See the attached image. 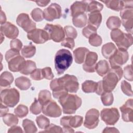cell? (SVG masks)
Masks as SVG:
<instances>
[{
    "label": "cell",
    "instance_id": "f546056e",
    "mask_svg": "<svg viewBox=\"0 0 133 133\" xmlns=\"http://www.w3.org/2000/svg\"><path fill=\"white\" fill-rule=\"evenodd\" d=\"M97 88L98 82L91 80H86L82 85V89L85 93L96 92Z\"/></svg>",
    "mask_w": 133,
    "mask_h": 133
},
{
    "label": "cell",
    "instance_id": "ba28073f",
    "mask_svg": "<svg viewBox=\"0 0 133 133\" xmlns=\"http://www.w3.org/2000/svg\"><path fill=\"white\" fill-rule=\"evenodd\" d=\"M129 59V54L127 50L117 49L110 57L109 62L111 68L121 66L126 63Z\"/></svg>",
    "mask_w": 133,
    "mask_h": 133
},
{
    "label": "cell",
    "instance_id": "7dc6e473",
    "mask_svg": "<svg viewBox=\"0 0 133 133\" xmlns=\"http://www.w3.org/2000/svg\"><path fill=\"white\" fill-rule=\"evenodd\" d=\"M97 29L95 27L88 24L82 30L83 35L86 38H89L94 34L97 33Z\"/></svg>",
    "mask_w": 133,
    "mask_h": 133
},
{
    "label": "cell",
    "instance_id": "30bf717a",
    "mask_svg": "<svg viewBox=\"0 0 133 133\" xmlns=\"http://www.w3.org/2000/svg\"><path fill=\"white\" fill-rule=\"evenodd\" d=\"M99 112L96 109L89 110L86 115L84 126L89 129L96 128L99 122Z\"/></svg>",
    "mask_w": 133,
    "mask_h": 133
},
{
    "label": "cell",
    "instance_id": "8992f818",
    "mask_svg": "<svg viewBox=\"0 0 133 133\" xmlns=\"http://www.w3.org/2000/svg\"><path fill=\"white\" fill-rule=\"evenodd\" d=\"M48 34L49 39L59 43L64 39L65 33L63 28L59 24H47L44 29Z\"/></svg>",
    "mask_w": 133,
    "mask_h": 133
},
{
    "label": "cell",
    "instance_id": "ffe728a7",
    "mask_svg": "<svg viewBox=\"0 0 133 133\" xmlns=\"http://www.w3.org/2000/svg\"><path fill=\"white\" fill-rule=\"evenodd\" d=\"M88 1H76L70 7L71 16L74 17L86 11Z\"/></svg>",
    "mask_w": 133,
    "mask_h": 133
},
{
    "label": "cell",
    "instance_id": "7a4b0ae2",
    "mask_svg": "<svg viewBox=\"0 0 133 133\" xmlns=\"http://www.w3.org/2000/svg\"><path fill=\"white\" fill-rule=\"evenodd\" d=\"M72 61V55L69 50L65 49L59 50L55 57V66L57 74H63L70 66Z\"/></svg>",
    "mask_w": 133,
    "mask_h": 133
},
{
    "label": "cell",
    "instance_id": "7bdbcfd3",
    "mask_svg": "<svg viewBox=\"0 0 133 133\" xmlns=\"http://www.w3.org/2000/svg\"><path fill=\"white\" fill-rule=\"evenodd\" d=\"M30 111L31 113L34 115L39 114L42 111V105L39 102L38 99H35L34 101L32 103L30 107Z\"/></svg>",
    "mask_w": 133,
    "mask_h": 133
},
{
    "label": "cell",
    "instance_id": "603a6c76",
    "mask_svg": "<svg viewBox=\"0 0 133 133\" xmlns=\"http://www.w3.org/2000/svg\"><path fill=\"white\" fill-rule=\"evenodd\" d=\"M88 23L96 29H98L102 21V15L100 12H92L88 15Z\"/></svg>",
    "mask_w": 133,
    "mask_h": 133
},
{
    "label": "cell",
    "instance_id": "816d5d0a",
    "mask_svg": "<svg viewBox=\"0 0 133 133\" xmlns=\"http://www.w3.org/2000/svg\"><path fill=\"white\" fill-rule=\"evenodd\" d=\"M20 55V52L19 51L15 49H12L11 48L10 49L8 50L5 54V59L8 62L10 60H11V59L19 56Z\"/></svg>",
    "mask_w": 133,
    "mask_h": 133
},
{
    "label": "cell",
    "instance_id": "d6986e66",
    "mask_svg": "<svg viewBox=\"0 0 133 133\" xmlns=\"http://www.w3.org/2000/svg\"><path fill=\"white\" fill-rule=\"evenodd\" d=\"M1 32L8 38L16 39L19 35V30L14 24L6 22L1 25Z\"/></svg>",
    "mask_w": 133,
    "mask_h": 133
},
{
    "label": "cell",
    "instance_id": "9c48e42d",
    "mask_svg": "<svg viewBox=\"0 0 133 133\" xmlns=\"http://www.w3.org/2000/svg\"><path fill=\"white\" fill-rule=\"evenodd\" d=\"M63 86L68 92H76L79 89V83L76 76L73 75L65 74L59 78Z\"/></svg>",
    "mask_w": 133,
    "mask_h": 133
},
{
    "label": "cell",
    "instance_id": "7402d4cb",
    "mask_svg": "<svg viewBox=\"0 0 133 133\" xmlns=\"http://www.w3.org/2000/svg\"><path fill=\"white\" fill-rule=\"evenodd\" d=\"M89 51L86 47H78L73 50V55L75 61L77 64H82L84 62L86 55Z\"/></svg>",
    "mask_w": 133,
    "mask_h": 133
},
{
    "label": "cell",
    "instance_id": "680465c9",
    "mask_svg": "<svg viewBox=\"0 0 133 133\" xmlns=\"http://www.w3.org/2000/svg\"><path fill=\"white\" fill-rule=\"evenodd\" d=\"M8 111H9V109L7 107V106L1 103V116L3 117L4 115H5L7 113Z\"/></svg>",
    "mask_w": 133,
    "mask_h": 133
},
{
    "label": "cell",
    "instance_id": "277c9868",
    "mask_svg": "<svg viewBox=\"0 0 133 133\" xmlns=\"http://www.w3.org/2000/svg\"><path fill=\"white\" fill-rule=\"evenodd\" d=\"M111 37L119 49L125 50L131 46L133 42L132 34L125 33L118 29L112 30Z\"/></svg>",
    "mask_w": 133,
    "mask_h": 133
},
{
    "label": "cell",
    "instance_id": "d4e9b609",
    "mask_svg": "<svg viewBox=\"0 0 133 133\" xmlns=\"http://www.w3.org/2000/svg\"><path fill=\"white\" fill-rule=\"evenodd\" d=\"M110 66L107 61L105 60H100L96 63L95 71L100 76H104L109 71Z\"/></svg>",
    "mask_w": 133,
    "mask_h": 133
},
{
    "label": "cell",
    "instance_id": "e0dca14e",
    "mask_svg": "<svg viewBox=\"0 0 133 133\" xmlns=\"http://www.w3.org/2000/svg\"><path fill=\"white\" fill-rule=\"evenodd\" d=\"M50 87L52 91L53 96L56 99H58L68 94V91L63 86L59 78L52 80L50 83Z\"/></svg>",
    "mask_w": 133,
    "mask_h": 133
},
{
    "label": "cell",
    "instance_id": "db71d44e",
    "mask_svg": "<svg viewBox=\"0 0 133 133\" xmlns=\"http://www.w3.org/2000/svg\"><path fill=\"white\" fill-rule=\"evenodd\" d=\"M61 44L62 46L69 48L71 49H73L75 46V42L74 39L66 37L61 42Z\"/></svg>",
    "mask_w": 133,
    "mask_h": 133
},
{
    "label": "cell",
    "instance_id": "2e32d148",
    "mask_svg": "<svg viewBox=\"0 0 133 133\" xmlns=\"http://www.w3.org/2000/svg\"><path fill=\"white\" fill-rule=\"evenodd\" d=\"M98 60V55L95 52L89 51L86 55L84 63L83 65L84 70L88 73L95 72L96 62Z\"/></svg>",
    "mask_w": 133,
    "mask_h": 133
},
{
    "label": "cell",
    "instance_id": "836d02e7",
    "mask_svg": "<svg viewBox=\"0 0 133 133\" xmlns=\"http://www.w3.org/2000/svg\"><path fill=\"white\" fill-rule=\"evenodd\" d=\"M22 126L24 132L26 133H34L37 130L34 123L32 121L27 118L23 121Z\"/></svg>",
    "mask_w": 133,
    "mask_h": 133
},
{
    "label": "cell",
    "instance_id": "7c38bea8",
    "mask_svg": "<svg viewBox=\"0 0 133 133\" xmlns=\"http://www.w3.org/2000/svg\"><path fill=\"white\" fill-rule=\"evenodd\" d=\"M27 37L29 39L37 44H43L50 39L48 33L45 30L40 29H35L28 32Z\"/></svg>",
    "mask_w": 133,
    "mask_h": 133
},
{
    "label": "cell",
    "instance_id": "d6a6232c",
    "mask_svg": "<svg viewBox=\"0 0 133 133\" xmlns=\"http://www.w3.org/2000/svg\"><path fill=\"white\" fill-rule=\"evenodd\" d=\"M103 8V5L99 2L95 1H88L86 12H100Z\"/></svg>",
    "mask_w": 133,
    "mask_h": 133
},
{
    "label": "cell",
    "instance_id": "74e56055",
    "mask_svg": "<svg viewBox=\"0 0 133 133\" xmlns=\"http://www.w3.org/2000/svg\"><path fill=\"white\" fill-rule=\"evenodd\" d=\"M101 100L105 106H110L113 103L114 98L111 92H104L101 95Z\"/></svg>",
    "mask_w": 133,
    "mask_h": 133
},
{
    "label": "cell",
    "instance_id": "1f68e13d",
    "mask_svg": "<svg viewBox=\"0 0 133 133\" xmlns=\"http://www.w3.org/2000/svg\"><path fill=\"white\" fill-rule=\"evenodd\" d=\"M121 24V20L117 16H110L106 22L107 26L111 30L119 28Z\"/></svg>",
    "mask_w": 133,
    "mask_h": 133
},
{
    "label": "cell",
    "instance_id": "94428289",
    "mask_svg": "<svg viewBox=\"0 0 133 133\" xmlns=\"http://www.w3.org/2000/svg\"><path fill=\"white\" fill-rule=\"evenodd\" d=\"M37 5L41 7H45L47 6L50 1H34Z\"/></svg>",
    "mask_w": 133,
    "mask_h": 133
},
{
    "label": "cell",
    "instance_id": "8fae6325",
    "mask_svg": "<svg viewBox=\"0 0 133 133\" xmlns=\"http://www.w3.org/2000/svg\"><path fill=\"white\" fill-rule=\"evenodd\" d=\"M44 19L48 21L59 19L62 16L61 6L57 3H52L43 11Z\"/></svg>",
    "mask_w": 133,
    "mask_h": 133
},
{
    "label": "cell",
    "instance_id": "b9f144b4",
    "mask_svg": "<svg viewBox=\"0 0 133 133\" xmlns=\"http://www.w3.org/2000/svg\"><path fill=\"white\" fill-rule=\"evenodd\" d=\"M31 16L32 19L36 22H40L43 20L44 12L42 9L38 8H34L31 13Z\"/></svg>",
    "mask_w": 133,
    "mask_h": 133
},
{
    "label": "cell",
    "instance_id": "f1b7e54d",
    "mask_svg": "<svg viewBox=\"0 0 133 133\" xmlns=\"http://www.w3.org/2000/svg\"><path fill=\"white\" fill-rule=\"evenodd\" d=\"M36 69V66L35 62L32 60H26L23 63L20 72L21 74L28 75L31 74Z\"/></svg>",
    "mask_w": 133,
    "mask_h": 133
},
{
    "label": "cell",
    "instance_id": "cb8c5ba5",
    "mask_svg": "<svg viewBox=\"0 0 133 133\" xmlns=\"http://www.w3.org/2000/svg\"><path fill=\"white\" fill-rule=\"evenodd\" d=\"M12 74L8 71L3 72L0 76V86L1 87L9 88L14 81Z\"/></svg>",
    "mask_w": 133,
    "mask_h": 133
},
{
    "label": "cell",
    "instance_id": "9a60e30c",
    "mask_svg": "<svg viewBox=\"0 0 133 133\" xmlns=\"http://www.w3.org/2000/svg\"><path fill=\"white\" fill-rule=\"evenodd\" d=\"M83 122V118L79 115L64 116L60 119V124L63 128H77Z\"/></svg>",
    "mask_w": 133,
    "mask_h": 133
},
{
    "label": "cell",
    "instance_id": "681fc988",
    "mask_svg": "<svg viewBox=\"0 0 133 133\" xmlns=\"http://www.w3.org/2000/svg\"><path fill=\"white\" fill-rule=\"evenodd\" d=\"M121 23L123 26L125 28L126 31L128 33L132 34V27H133V19L121 20Z\"/></svg>",
    "mask_w": 133,
    "mask_h": 133
},
{
    "label": "cell",
    "instance_id": "91938a15",
    "mask_svg": "<svg viewBox=\"0 0 133 133\" xmlns=\"http://www.w3.org/2000/svg\"><path fill=\"white\" fill-rule=\"evenodd\" d=\"M119 130L115 127H107L102 131V132H119Z\"/></svg>",
    "mask_w": 133,
    "mask_h": 133
},
{
    "label": "cell",
    "instance_id": "f6af8a7d",
    "mask_svg": "<svg viewBox=\"0 0 133 133\" xmlns=\"http://www.w3.org/2000/svg\"><path fill=\"white\" fill-rule=\"evenodd\" d=\"M121 90L123 92L128 96H132V90L131 88V85L126 82V81L124 80L122 81L121 83Z\"/></svg>",
    "mask_w": 133,
    "mask_h": 133
},
{
    "label": "cell",
    "instance_id": "4dcf8cb0",
    "mask_svg": "<svg viewBox=\"0 0 133 133\" xmlns=\"http://www.w3.org/2000/svg\"><path fill=\"white\" fill-rule=\"evenodd\" d=\"M73 24L77 28H83L85 26L87 22V15L85 13H83L77 15L72 19Z\"/></svg>",
    "mask_w": 133,
    "mask_h": 133
},
{
    "label": "cell",
    "instance_id": "e575fe53",
    "mask_svg": "<svg viewBox=\"0 0 133 133\" xmlns=\"http://www.w3.org/2000/svg\"><path fill=\"white\" fill-rule=\"evenodd\" d=\"M4 123L8 126H12L18 124L19 120L17 116L11 113H7L3 117Z\"/></svg>",
    "mask_w": 133,
    "mask_h": 133
},
{
    "label": "cell",
    "instance_id": "ab89813d",
    "mask_svg": "<svg viewBox=\"0 0 133 133\" xmlns=\"http://www.w3.org/2000/svg\"><path fill=\"white\" fill-rule=\"evenodd\" d=\"M122 20L133 19V7H125L120 11Z\"/></svg>",
    "mask_w": 133,
    "mask_h": 133
},
{
    "label": "cell",
    "instance_id": "f5cc1de1",
    "mask_svg": "<svg viewBox=\"0 0 133 133\" xmlns=\"http://www.w3.org/2000/svg\"><path fill=\"white\" fill-rule=\"evenodd\" d=\"M31 78L35 81H39L44 78L42 69H36L30 75Z\"/></svg>",
    "mask_w": 133,
    "mask_h": 133
},
{
    "label": "cell",
    "instance_id": "bcb514c9",
    "mask_svg": "<svg viewBox=\"0 0 133 133\" xmlns=\"http://www.w3.org/2000/svg\"><path fill=\"white\" fill-rule=\"evenodd\" d=\"M64 33L67 37L74 39L77 36V32L76 29L72 26H65L64 28Z\"/></svg>",
    "mask_w": 133,
    "mask_h": 133
},
{
    "label": "cell",
    "instance_id": "f35d334b",
    "mask_svg": "<svg viewBox=\"0 0 133 133\" xmlns=\"http://www.w3.org/2000/svg\"><path fill=\"white\" fill-rule=\"evenodd\" d=\"M36 122L38 127L42 129H46L50 125L49 119L43 115H40L39 116H37L36 118Z\"/></svg>",
    "mask_w": 133,
    "mask_h": 133
},
{
    "label": "cell",
    "instance_id": "11a10c76",
    "mask_svg": "<svg viewBox=\"0 0 133 133\" xmlns=\"http://www.w3.org/2000/svg\"><path fill=\"white\" fill-rule=\"evenodd\" d=\"M22 43L19 39H14L10 41V46L12 49H15L18 51L21 50L22 47Z\"/></svg>",
    "mask_w": 133,
    "mask_h": 133
},
{
    "label": "cell",
    "instance_id": "484cf974",
    "mask_svg": "<svg viewBox=\"0 0 133 133\" xmlns=\"http://www.w3.org/2000/svg\"><path fill=\"white\" fill-rule=\"evenodd\" d=\"M15 83L17 87L22 90L28 89L31 85L30 79L25 76H20L17 78Z\"/></svg>",
    "mask_w": 133,
    "mask_h": 133
},
{
    "label": "cell",
    "instance_id": "83f0119b",
    "mask_svg": "<svg viewBox=\"0 0 133 133\" xmlns=\"http://www.w3.org/2000/svg\"><path fill=\"white\" fill-rule=\"evenodd\" d=\"M105 4L106 6L109 8L115 10L121 11L123 8H124V3L123 1H116V0H107L102 1Z\"/></svg>",
    "mask_w": 133,
    "mask_h": 133
},
{
    "label": "cell",
    "instance_id": "3957f363",
    "mask_svg": "<svg viewBox=\"0 0 133 133\" xmlns=\"http://www.w3.org/2000/svg\"><path fill=\"white\" fill-rule=\"evenodd\" d=\"M58 101L62 108L63 113L68 114L75 113L82 103L80 97L76 95L68 94L58 99Z\"/></svg>",
    "mask_w": 133,
    "mask_h": 133
},
{
    "label": "cell",
    "instance_id": "d590c367",
    "mask_svg": "<svg viewBox=\"0 0 133 133\" xmlns=\"http://www.w3.org/2000/svg\"><path fill=\"white\" fill-rule=\"evenodd\" d=\"M36 52V47L31 44L24 46L21 49L22 56L24 58H31L34 56Z\"/></svg>",
    "mask_w": 133,
    "mask_h": 133
},
{
    "label": "cell",
    "instance_id": "44dd1931",
    "mask_svg": "<svg viewBox=\"0 0 133 133\" xmlns=\"http://www.w3.org/2000/svg\"><path fill=\"white\" fill-rule=\"evenodd\" d=\"M25 61L24 58L21 56L20 55L18 56L8 62V66L10 71L16 72L20 71V69L23 64Z\"/></svg>",
    "mask_w": 133,
    "mask_h": 133
},
{
    "label": "cell",
    "instance_id": "52a82bcc",
    "mask_svg": "<svg viewBox=\"0 0 133 133\" xmlns=\"http://www.w3.org/2000/svg\"><path fill=\"white\" fill-rule=\"evenodd\" d=\"M119 112L115 108H105L100 112L101 119L108 125H115L119 119Z\"/></svg>",
    "mask_w": 133,
    "mask_h": 133
},
{
    "label": "cell",
    "instance_id": "ee69618b",
    "mask_svg": "<svg viewBox=\"0 0 133 133\" xmlns=\"http://www.w3.org/2000/svg\"><path fill=\"white\" fill-rule=\"evenodd\" d=\"M89 43L92 46L98 47L101 45L102 39L101 37L97 33L94 34L88 38Z\"/></svg>",
    "mask_w": 133,
    "mask_h": 133
},
{
    "label": "cell",
    "instance_id": "ac0fdd59",
    "mask_svg": "<svg viewBox=\"0 0 133 133\" xmlns=\"http://www.w3.org/2000/svg\"><path fill=\"white\" fill-rule=\"evenodd\" d=\"M122 117L124 121L132 122L133 117V101L132 99H128L120 108Z\"/></svg>",
    "mask_w": 133,
    "mask_h": 133
},
{
    "label": "cell",
    "instance_id": "f907efd6",
    "mask_svg": "<svg viewBox=\"0 0 133 133\" xmlns=\"http://www.w3.org/2000/svg\"><path fill=\"white\" fill-rule=\"evenodd\" d=\"M63 132L62 128L59 126H57L55 124H51L49 125V126L45 129L44 131H41L39 132Z\"/></svg>",
    "mask_w": 133,
    "mask_h": 133
},
{
    "label": "cell",
    "instance_id": "60d3db41",
    "mask_svg": "<svg viewBox=\"0 0 133 133\" xmlns=\"http://www.w3.org/2000/svg\"><path fill=\"white\" fill-rule=\"evenodd\" d=\"M29 112L28 108L26 106L23 104L18 105L14 110V113L18 117L23 118L27 115Z\"/></svg>",
    "mask_w": 133,
    "mask_h": 133
},
{
    "label": "cell",
    "instance_id": "6125c7cd",
    "mask_svg": "<svg viewBox=\"0 0 133 133\" xmlns=\"http://www.w3.org/2000/svg\"><path fill=\"white\" fill-rule=\"evenodd\" d=\"M6 21V17L5 13L1 10V24H3L5 23Z\"/></svg>",
    "mask_w": 133,
    "mask_h": 133
},
{
    "label": "cell",
    "instance_id": "6da1fadb",
    "mask_svg": "<svg viewBox=\"0 0 133 133\" xmlns=\"http://www.w3.org/2000/svg\"><path fill=\"white\" fill-rule=\"evenodd\" d=\"M123 75V71L121 66L111 68L101 81L103 93L112 91L122 78Z\"/></svg>",
    "mask_w": 133,
    "mask_h": 133
},
{
    "label": "cell",
    "instance_id": "4316f807",
    "mask_svg": "<svg viewBox=\"0 0 133 133\" xmlns=\"http://www.w3.org/2000/svg\"><path fill=\"white\" fill-rule=\"evenodd\" d=\"M115 45L112 43H108L104 44L101 48L102 56L106 59H109L110 57L115 52L116 50Z\"/></svg>",
    "mask_w": 133,
    "mask_h": 133
},
{
    "label": "cell",
    "instance_id": "be15d7a7",
    "mask_svg": "<svg viewBox=\"0 0 133 133\" xmlns=\"http://www.w3.org/2000/svg\"><path fill=\"white\" fill-rule=\"evenodd\" d=\"M63 132H74V130L72 128H62Z\"/></svg>",
    "mask_w": 133,
    "mask_h": 133
},
{
    "label": "cell",
    "instance_id": "c3c4849f",
    "mask_svg": "<svg viewBox=\"0 0 133 133\" xmlns=\"http://www.w3.org/2000/svg\"><path fill=\"white\" fill-rule=\"evenodd\" d=\"M124 77L125 79L129 81H132L133 80V74H132V65H127L124 68L123 72Z\"/></svg>",
    "mask_w": 133,
    "mask_h": 133
},
{
    "label": "cell",
    "instance_id": "5bb4252c",
    "mask_svg": "<svg viewBox=\"0 0 133 133\" xmlns=\"http://www.w3.org/2000/svg\"><path fill=\"white\" fill-rule=\"evenodd\" d=\"M17 24L22 28L26 32H29L36 28V23L33 22L29 17V16L25 13L19 14L16 19Z\"/></svg>",
    "mask_w": 133,
    "mask_h": 133
},
{
    "label": "cell",
    "instance_id": "6f0895ef",
    "mask_svg": "<svg viewBox=\"0 0 133 133\" xmlns=\"http://www.w3.org/2000/svg\"><path fill=\"white\" fill-rule=\"evenodd\" d=\"M23 130L20 126H12L8 130V132H23Z\"/></svg>",
    "mask_w": 133,
    "mask_h": 133
},
{
    "label": "cell",
    "instance_id": "8d00e7d4",
    "mask_svg": "<svg viewBox=\"0 0 133 133\" xmlns=\"http://www.w3.org/2000/svg\"><path fill=\"white\" fill-rule=\"evenodd\" d=\"M38 100L42 106L51 100V94L48 90H41L38 94Z\"/></svg>",
    "mask_w": 133,
    "mask_h": 133
},
{
    "label": "cell",
    "instance_id": "4fadbf2b",
    "mask_svg": "<svg viewBox=\"0 0 133 133\" xmlns=\"http://www.w3.org/2000/svg\"><path fill=\"white\" fill-rule=\"evenodd\" d=\"M42 112L46 116L58 117L61 116L62 110L55 101L51 100L42 106Z\"/></svg>",
    "mask_w": 133,
    "mask_h": 133
},
{
    "label": "cell",
    "instance_id": "9f6ffc18",
    "mask_svg": "<svg viewBox=\"0 0 133 133\" xmlns=\"http://www.w3.org/2000/svg\"><path fill=\"white\" fill-rule=\"evenodd\" d=\"M42 71L44 78L49 80L52 79L54 78V75L52 72L51 69L50 67L44 68L42 69Z\"/></svg>",
    "mask_w": 133,
    "mask_h": 133
},
{
    "label": "cell",
    "instance_id": "5b68a950",
    "mask_svg": "<svg viewBox=\"0 0 133 133\" xmlns=\"http://www.w3.org/2000/svg\"><path fill=\"white\" fill-rule=\"evenodd\" d=\"M20 93L14 88H5L1 92V102L8 107H14L19 101Z\"/></svg>",
    "mask_w": 133,
    "mask_h": 133
}]
</instances>
